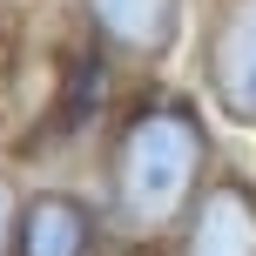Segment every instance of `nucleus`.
I'll return each mask as SVG.
<instances>
[{
	"label": "nucleus",
	"instance_id": "f257e3e1",
	"mask_svg": "<svg viewBox=\"0 0 256 256\" xmlns=\"http://www.w3.org/2000/svg\"><path fill=\"white\" fill-rule=\"evenodd\" d=\"M222 162H230L222 122L209 115V102L196 88H182L168 74L135 81L88 155L115 256H162L176 222L189 216V202Z\"/></svg>",
	"mask_w": 256,
	"mask_h": 256
},
{
	"label": "nucleus",
	"instance_id": "f03ea898",
	"mask_svg": "<svg viewBox=\"0 0 256 256\" xmlns=\"http://www.w3.org/2000/svg\"><path fill=\"white\" fill-rule=\"evenodd\" d=\"M128 88H135V81H128L94 40H81L74 27H68L61 61L48 68V94H40V108H34V128H14V148H20L27 162H68V155L88 162Z\"/></svg>",
	"mask_w": 256,
	"mask_h": 256
},
{
	"label": "nucleus",
	"instance_id": "7ed1b4c3",
	"mask_svg": "<svg viewBox=\"0 0 256 256\" xmlns=\"http://www.w3.org/2000/svg\"><path fill=\"white\" fill-rule=\"evenodd\" d=\"M202 0H68V27L108 54L128 81H155L189 54Z\"/></svg>",
	"mask_w": 256,
	"mask_h": 256
},
{
	"label": "nucleus",
	"instance_id": "20e7f679",
	"mask_svg": "<svg viewBox=\"0 0 256 256\" xmlns=\"http://www.w3.org/2000/svg\"><path fill=\"white\" fill-rule=\"evenodd\" d=\"M189 88L230 135L256 142V0H202L189 34Z\"/></svg>",
	"mask_w": 256,
	"mask_h": 256
},
{
	"label": "nucleus",
	"instance_id": "39448f33",
	"mask_svg": "<svg viewBox=\"0 0 256 256\" xmlns=\"http://www.w3.org/2000/svg\"><path fill=\"white\" fill-rule=\"evenodd\" d=\"M14 256H115V236H108V216H102L94 182L34 176L20 189Z\"/></svg>",
	"mask_w": 256,
	"mask_h": 256
},
{
	"label": "nucleus",
	"instance_id": "423d86ee",
	"mask_svg": "<svg viewBox=\"0 0 256 256\" xmlns=\"http://www.w3.org/2000/svg\"><path fill=\"white\" fill-rule=\"evenodd\" d=\"M162 256H256V168L222 162L176 222Z\"/></svg>",
	"mask_w": 256,
	"mask_h": 256
},
{
	"label": "nucleus",
	"instance_id": "0eeeda50",
	"mask_svg": "<svg viewBox=\"0 0 256 256\" xmlns=\"http://www.w3.org/2000/svg\"><path fill=\"white\" fill-rule=\"evenodd\" d=\"M20 189H27V182L0 162V256H14V230H20Z\"/></svg>",
	"mask_w": 256,
	"mask_h": 256
},
{
	"label": "nucleus",
	"instance_id": "6e6552de",
	"mask_svg": "<svg viewBox=\"0 0 256 256\" xmlns=\"http://www.w3.org/2000/svg\"><path fill=\"white\" fill-rule=\"evenodd\" d=\"M7 148H14V122H7V108H0V162H7Z\"/></svg>",
	"mask_w": 256,
	"mask_h": 256
}]
</instances>
